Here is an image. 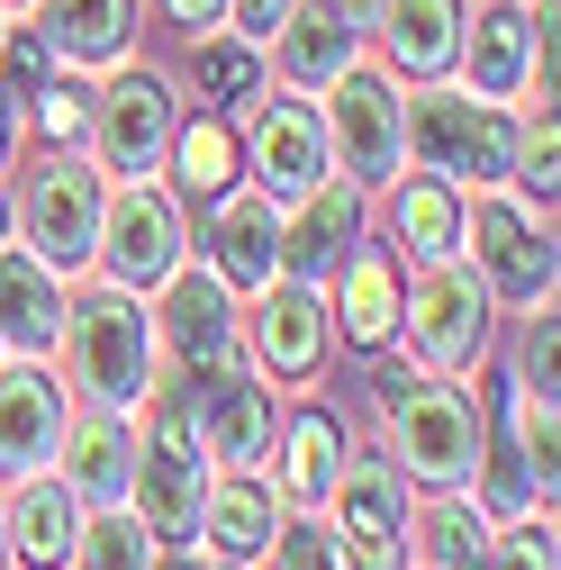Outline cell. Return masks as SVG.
I'll list each match as a JSON object with an SVG mask.
<instances>
[{
	"label": "cell",
	"mask_w": 561,
	"mask_h": 570,
	"mask_svg": "<svg viewBox=\"0 0 561 570\" xmlns=\"http://www.w3.org/2000/svg\"><path fill=\"white\" fill-rule=\"evenodd\" d=\"M381 407H390V435H398V462L416 480H462L480 462V416L462 390H416L398 372H381Z\"/></svg>",
	"instance_id": "6da1fadb"
},
{
	"label": "cell",
	"mask_w": 561,
	"mask_h": 570,
	"mask_svg": "<svg viewBox=\"0 0 561 570\" xmlns=\"http://www.w3.org/2000/svg\"><path fill=\"white\" fill-rule=\"evenodd\" d=\"M55 335L73 344V381H82L100 407L146 399V317H136L118 291H100V299H82V308H63Z\"/></svg>",
	"instance_id": "7a4b0ae2"
},
{
	"label": "cell",
	"mask_w": 561,
	"mask_h": 570,
	"mask_svg": "<svg viewBox=\"0 0 561 570\" xmlns=\"http://www.w3.org/2000/svg\"><path fill=\"white\" fill-rule=\"evenodd\" d=\"M398 127L416 136L426 173H444V181H499V173H508V155H516L508 118L489 109V100H453V91H426Z\"/></svg>",
	"instance_id": "3957f363"
},
{
	"label": "cell",
	"mask_w": 561,
	"mask_h": 570,
	"mask_svg": "<svg viewBox=\"0 0 561 570\" xmlns=\"http://www.w3.org/2000/svg\"><path fill=\"white\" fill-rule=\"evenodd\" d=\"M335 561L344 570H398L407 561V508L390 462H335Z\"/></svg>",
	"instance_id": "277c9868"
},
{
	"label": "cell",
	"mask_w": 561,
	"mask_h": 570,
	"mask_svg": "<svg viewBox=\"0 0 561 570\" xmlns=\"http://www.w3.org/2000/svg\"><path fill=\"white\" fill-rule=\"evenodd\" d=\"M91 254H109V272L127 281V291H146V281H164V272L181 263V208H173L155 181H127L118 199H100Z\"/></svg>",
	"instance_id": "5b68a950"
},
{
	"label": "cell",
	"mask_w": 561,
	"mask_h": 570,
	"mask_svg": "<svg viewBox=\"0 0 561 570\" xmlns=\"http://www.w3.org/2000/svg\"><path fill=\"white\" fill-rule=\"evenodd\" d=\"M326 155L354 181H398V91L381 73H335V109H326Z\"/></svg>",
	"instance_id": "8992f818"
},
{
	"label": "cell",
	"mask_w": 561,
	"mask_h": 570,
	"mask_svg": "<svg viewBox=\"0 0 561 570\" xmlns=\"http://www.w3.org/2000/svg\"><path fill=\"white\" fill-rule=\"evenodd\" d=\"M489 335V291L471 272L435 263L426 281H416V299H407V344H416V363H435V372H462L471 353Z\"/></svg>",
	"instance_id": "52a82bcc"
},
{
	"label": "cell",
	"mask_w": 561,
	"mask_h": 570,
	"mask_svg": "<svg viewBox=\"0 0 561 570\" xmlns=\"http://www.w3.org/2000/svg\"><path fill=\"white\" fill-rule=\"evenodd\" d=\"M136 498H146V525L155 534H190L199 525V435H190V416L181 407H164V425H155V444L136 453V480H127Z\"/></svg>",
	"instance_id": "ba28073f"
},
{
	"label": "cell",
	"mask_w": 561,
	"mask_h": 570,
	"mask_svg": "<svg viewBox=\"0 0 561 570\" xmlns=\"http://www.w3.org/2000/svg\"><path fill=\"white\" fill-rule=\"evenodd\" d=\"M28 236H37V263H55V272L91 263V236H100V173H91V164L37 173V190H28Z\"/></svg>",
	"instance_id": "9c48e42d"
},
{
	"label": "cell",
	"mask_w": 561,
	"mask_h": 570,
	"mask_svg": "<svg viewBox=\"0 0 561 570\" xmlns=\"http://www.w3.org/2000/svg\"><path fill=\"white\" fill-rule=\"evenodd\" d=\"M254 173L272 199H308L326 181V118L308 100H272L254 118Z\"/></svg>",
	"instance_id": "30bf717a"
},
{
	"label": "cell",
	"mask_w": 561,
	"mask_h": 570,
	"mask_svg": "<svg viewBox=\"0 0 561 570\" xmlns=\"http://www.w3.org/2000/svg\"><path fill=\"white\" fill-rule=\"evenodd\" d=\"M63 453V390L28 363V372H0V471L28 480Z\"/></svg>",
	"instance_id": "8fae6325"
},
{
	"label": "cell",
	"mask_w": 561,
	"mask_h": 570,
	"mask_svg": "<svg viewBox=\"0 0 561 570\" xmlns=\"http://www.w3.org/2000/svg\"><path fill=\"white\" fill-rule=\"evenodd\" d=\"M199 381H181V390H199V425L190 435H208V453L218 462H254L263 453V435H272V407H263V390L245 381V372H227V363H190Z\"/></svg>",
	"instance_id": "7c38bea8"
},
{
	"label": "cell",
	"mask_w": 561,
	"mask_h": 570,
	"mask_svg": "<svg viewBox=\"0 0 561 570\" xmlns=\"http://www.w3.org/2000/svg\"><path fill=\"white\" fill-rule=\"evenodd\" d=\"M471 236H480V263H489V281L508 299H552V245L534 236V218H516L508 199H480Z\"/></svg>",
	"instance_id": "4fadbf2b"
},
{
	"label": "cell",
	"mask_w": 561,
	"mask_h": 570,
	"mask_svg": "<svg viewBox=\"0 0 561 570\" xmlns=\"http://www.w3.org/2000/svg\"><path fill=\"white\" fill-rule=\"evenodd\" d=\"M164 335H173V353L181 363H227V344H236V326H227V291L208 272H164Z\"/></svg>",
	"instance_id": "5bb4252c"
},
{
	"label": "cell",
	"mask_w": 561,
	"mask_h": 570,
	"mask_svg": "<svg viewBox=\"0 0 561 570\" xmlns=\"http://www.w3.org/2000/svg\"><path fill=\"white\" fill-rule=\"evenodd\" d=\"M164 136H173L164 82H155V73H127V82L109 91V109H100V146H109V164H118V173H155Z\"/></svg>",
	"instance_id": "9a60e30c"
},
{
	"label": "cell",
	"mask_w": 561,
	"mask_h": 570,
	"mask_svg": "<svg viewBox=\"0 0 561 570\" xmlns=\"http://www.w3.org/2000/svg\"><path fill=\"white\" fill-rule=\"evenodd\" d=\"M199 525L218 534L227 561H245V552H272L280 508H272V489H263L254 471H236V480H218V489H199Z\"/></svg>",
	"instance_id": "2e32d148"
},
{
	"label": "cell",
	"mask_w": 561,
	"mask_h": 570,
	"mask_svg": "<svg viewBox=\"0 0 561 570\" xmlns=\"http://www.w3.org/2000/svg\"><path fill=\"white\" fill-rule=\"evenodd\" d=\"M63 326V291H55V263L37 254H0V344H46Z\"/></svg>",
	"instance_id": "e0dca14e"
},
{
	"label": "cell",
	"mask_w": 561,
	"mask_h": 570,
	"mask_svg": "<svg viewBox=\"0 0 561 570\" xmlns=\"http://www.w3.org/2000/svg\"><path fill=\"white\" fill-rule=\"evenodd\" d=\"M344 63H354V19H344V0H317V10H299L291 28H280V73H291L299 91L335 82Z\"/></svg>",
	"instance_id": "ac0fdd59"
},
{
	"label": "cell",
	"mask_w": 561,
	"mask_h": 570,
	"mask_svg": "<svg viewBox=\"0 0 561 570\" xmlns=\"http://www.w3.org/2000/svg\"><path fill=\"white\" fill-rule=\"evenodd\" d=\"M254 335H263V363H272L280 381L317 372V353H326V308H317V291H272L263 317H254Z\"/></svg>",
	"instance_id": "d6986e66"
},
{
	"label": "cell",
	"mask_w": 561,
	"mask_h": 570,
	"mask_svg": "<svg viewBox=\"0 0 561 570\" xmlns=\"http://www.w3.org/2000/svg\"><path fill=\"white\" fill-rule=\"evenodd\" d=\"M462 10L453 0H381V37H390V55L407 63V73H444V63L462 55Z\"/></svg>",
	"instance_id": "ffe728a7"
},
{
	"label": "cell",
	"mask_w": 561,
	"mask_h": 570,
	"mask_svg": "<svg viewBox=\"0 0 561 570\" xmlns=\"http://www.w3.org/2000/svg\"><path fill=\"white\" fill-rule=\"evenodd\" d=\"M127 480H136V435L118 425V407H100L82 435H73V498H91V508H118L127 498Z\"/></svg>",
	"instance_id": "44dd1931"
},
{
	"label": "cell",
	"mask_w": 561,
	"mask_h": 570,
	"mask_svg": "<svg viewBox=\"0 0 561 570\" xmlns=\"http://www.w3.org/2000/svg\"><path fill=\"white\" fill-rule=\"evenodd\" d=\"M354 236H363V199H354V190H326V181H317V190L299 199V227L280 236V263H299V272L317 281V272H326L344 245H354Z\"/></svg>",
	"instance_id": "7402d4cb"
},
{
	"label": "cell",
	"mask_w": 561,
	"mask_h": 570,
	"mask_svg": "<svg viewBox=\"0 0 561 570\" xmlns=\"http://www.w3.org/2000/svg\"><path fill=\"white\" fill-rule=\"evenodd\" d=\"M525 46H534V10L499 0V10L471 28V91H480V100H508V91L525 82Z\"/></svg>",
	"instance_id": "603a6c76"
},
{
	"label": "cell",
	"mask_w": 561,
	"mask_h": 570,
	"mask_svg": "<svg viewBox=\"0 0 561 570\" xmlns=\"http://www.w3.org/2000/svg\"><path fill=\"white\" fill-rule=\"evenodd\" d=\"M0 534H10V552H28L37 570L63 561V552H73V489L28 471V480H19V508H10V525H0Z\"/></svg>",
	"instance_id": "cb8c5ba5"
},
{
	"label": "cell",
	"mask_w": 561,
	"mask_h": 570,
	"mask_svg": "<svg viewBox=\"0 0 561 570\" xmlns=\"http://www.w3.org/2000/svg\"><path fill=\"white\" fill-rule=\"evenodd\" d=\"M127 46V0H46V55L109 63Z\"/></svg>",
	"instance_id": "d4e9b609"
},
{
	"label": "cell",
	"mask_w": 561,
	"mask_h": 570,
	"mask_svg": "<svg viewBox=\"0 0 561 570\" xmlns=\"http://www.w3.org/2000/svg\"><path fill=\"white\" fill-rule=\"evenodd\" d=\"M208 245H218V272L227 281H272L280 272V218H272L263 199H227Z\"/></svg>",
	"instance_id": "484cf974"
},
{
	"label": "cell",
	"mask_w": 561,
	"mask_h": 570,
	"mask_svg": "<svg viewBox=\"0 0 561 570\" xmlns=\"http://www.w3.org/2000/svg\"><path fill=\"white\" fill-rule=\"evenodd\" d=\"M335 462H344V425L335 416H299L291 425V462H280V489H291L299 508H317V498L335 489Z\"/></svg>",
	"instance_id": "4316f807"
},
{
	"label": "cell",
	"mask_w": 561,
	"mask_h": 570,
	"mask_svg": "<svg viewBox=\"0 0 561 570\" xmlns=\"http://www.w3.org/2000/svg\"><path fill=\"white\" fill-rule=\"evenodd\" d=\"M390 317H398V281H390L381 254H363L354 272H344V335H354V344H381Z\"/></svg>",
	"instance_id": "83f0119b"
},
{
	"label": "cell",
	"mask_w": 561,
	"mask_h": 570,
	"mask_svg": "<svg viewBox=\"0 0 561 570\" xmlns=\"http://www.w3.org/2000/svg\"><path fill=\"white\" fill-rule=\"evenodd\" d=\"M398 227H407V245H416V254H444V245L462 236V208H453V190H444V181H416V190L398 199Z\"/></svg>",
	"instance_id": "f1b7e54d"
},
{
	"label": "cell",
	"mask_w": 561,
	"mask_h": 570,
	"mask_svg": "<svg viewBox=\"0 0 561 570\" xmlns=\"http://www.w3.org/2000/svg\"><path fill=\"white\" fill-rule=\"evenodd\" d=\"M227 173H236V136H227V127H190V136H181V190L218 199Z\"/></svg>",
	"instance_id": "f546056e"
},
{
	"label": "cell",
	"mask_w": 561,
	"mask_h": 570,
	"mask_svg": "<svg viewBox=\"0 0 561 570\" xmlns=\"http://www.w3.org/2000/svg\"><path fill=\"white\" fill-rule=\"evenodd\" d=\"M63 561H82V570H146V525L100 517L91 534H73V552H63Z\"/></svg>",
	"instance_id": "4dcf8cb0"
},
{
	"label": "cell",
	"mask_w": 561,
	"mask_h": 570,
	"mask_svg": "<svg viewBox=\"0 0 561 570\" xmlns=\"http://www.w3.org/2000/svg\"><path fill=\"white\" fill-rule=\"evenodd\" d=\"M190 82H199L208 100H245V91H254V37H245V46H199V55H190Z\"/></svg>",
	"instance_id": "1f68e13d"
},
{
	"label": "cell",
	"mask_w": 561,
	"mask_h": 570,
	"mask_svg": "<svg viewBox=\"0 0 561 570\" xmlns=\"http://www.w3.org/2000/svg\"><path fill=\"white\" fill-rule=\"evenodd\" d=\"M272 561H280V570H344L326 525H280V534H272Z\"/></svg>",
	"instance_id": "d6a6232c"
},
{
	"label": "cell",
	"mask_w": 561,
	"mask_h": 570,
	"mask_svg": "<svg viewBox=\"0 0 561 570\" xmlns=\"http://www.w3.org/2000/svg\"><path fill=\"white\" fill-rule=\"evenodd\" d=\"M426 534H435V543H426V552H435V570H462V561L480 552V525H471V508H435V525H426Z\"/></svg>",
	"instance_id": "836d02e7"
},
{
	"label": "cell",
	"mask_w": 561,
	"mask_h": 570,
	"mask_svg": "<svg viewBox=\"0 0 561 570\" xmlns=\"http://www.w3.org/2000/svg\"><path fill=\"white\" fill-rule=\"evenodd\" d=\"M508 164H516V181H525L534 199H552V109H543V118L525 127V146H516Z\"/></svg>",
	"instance_id": "e575fe53"
},
{
	"label": "cell",
	"mask_w": 561,
	"mask_h": 570,
	"mask_svg": "<svg viewBox=\"0 0 561 570\" xmlns=\"http://www.w3.org/2000/svg\"><path fill=\"white\" fill-rule=\"evenodd\" d=\"M462 570H552V543H543V534H508V543H489V552H471Z\"/></svg>",
	"instance_id": "d590c367"
},
{
	"label": "cell",
	"mask_w": 561,
	"mask_h": 570,
	"mask_svg": "<svg viewBox=\"0 0 561 570\" xmlns=\"http://www.w3.org/2000/svg\"><path fill=\"white\" fill-rule=\"evenodd\" d=\"M37 127H46V136H82V127H91V109H82L73 91H37Z\"/></svg>",
	"instance_id": "8d00e7d4"
},
{
	"label": "cell",
	"mask_w": 561,
	"mask_h": 570,
	"mask_svg": "<svg viewBox=\"0 0 561 570\" xmlns=\"http://www.w3.org/2000/svg\"><path fill=\"white\" fill-rule=\"evenodd\" d=\"M516 390H552V317L525 335V381H516Z\"/></svg>",
	"instance_id": "74e56055"
},
{
	"label": "cell",
	"mask_w": 561,
	"mask_h": 570,
	"mask_svg": "<svg viewBox=\"0 0 561 570\" xmlns=\"http://www.w3.org/2000/svg\"><path fill=\"white\" fill-rule=\"evenodd\" d=\"M227 10L245 19V37H272L280 19H291V0H227Z\"/></svg>",
	"instance_id": "f35d334b"
},
{
	"label": "cell",
	"mask_w": 561,
	"mask_h": 570,
	"mask_svg": "<svg viewBox=\"0 0 561 570\" xmlns=\"http://www.w3.org/2000/svg\"><path fill=\"white\" fill-rule=\"evenodd\" d=\"M164 10H173L181 28H218V19H227V0H164Z\"/></svg>",
	"instance_id": "ab89813d"
},
{
	"label": "cell",
	"mask_w": 561,
	"mask_h": 570,
	"mask_svg": "<svg viewBox=\"0 0 561 570\" xmlns=\"http://www.w3.org/2000/svg\"><path fill=\"white\" fill-rule=\"evenodd\" d=\"M10 118H19V100H10V91H0V155H10Z\"/></svg>",
	"instance_id": "60d3db41"
},
{
	"label": "cell",
	"mask_w": 561,
	"mask_h": 570,
	"mask_svg": "<svg viewBox=\"0 0 561 570\" xmlns=\"http://www.w3.org/2000/svg\"><path fill=\"white\" fill-rule=\"evenodd\" d=\"M173 570H227V561H173Z\"/></svg>",
	"instance_id": "b9f144b4"
},
{
	"label": "cell",
	"mask_w": 561,
	"mask_h": 570,
	"mask_svg": "<svg viewBox=\"0 0 561 570\" xmlns=\"http://www.w3.org/2000/svg\"><path fill=\"white\" fill-rule=\"evenodd\" d=\"M0 236H10V208H0Z\"/></svg>",
	"instance_id": "7bdbcfd3"
},
{
	"label": "cell",
	"mask_w": 561,
	"mask_h": 570,
	"mask_svg": "<svg viewBox=\"0 0 561 570\" xmlns=\"http://www.w3.org/2000/svg\"><path fill=\"white\" fill-rule=\"evenodd\" d=\"M0 561H10V534H0Z\"/></svg>",
	"instance_id": "ee69618b"
}]
</instances>
